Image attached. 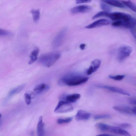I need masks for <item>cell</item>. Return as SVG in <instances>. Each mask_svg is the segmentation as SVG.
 Listing matches in <instances>:
<instances>
[{"mask_svg": "<svg viewBox=\"0 0 136 136\" xmlns=\"http://www.w3.org/2000/svg\"><path fill=\"white\" fill-rule=\"evenodd\" d=\"M136 19L132 17L130 20L127 21H120V27L131 29L136 28Z\"/></svg>", "mask_w": 136, "mask_h": 136, "instance_id": "4fadbf2b", "label": "cell"}, {"mask_svg": "<svg viewBox=\"0 0 136 136\" xmlns=\"http://www.w3.org/2000/svg\"><path fill=\"white\" fill-rule=\"evenodd\" d=\"M107 4L104 2L101 3L100 4L101 8L104 11L109 12L112 10V8L111 7Z\"/></svg>", "mask_w": 136, "mask_h": 136, "instance_id": "603a6c76", "label": "cell"}, {"mask_svg": "<svg viewBox=\"0 0 136 136\" xmlns=\"http://www.w3.org/2000/svg\"><path fill=\"white\" fill-rule=\"evenodd\" d=\"M98 87L100 88L107 89L114 92L120 94L125 95H130V93L127 91L120 88L106 85H100L98 86Z\"/></svg>", "mask_w": 136, "mask_h": 136, "instance_id": "9c48e42d", "label": "cell"}, {"mask_svg": "<svg viewBox=\"0 0 136 136\" xmlns=\"http://www.w3.org/2000/svg\"><path fill=\"white\" fill-rule=\"evenodd\" d=\"M98 136H113V135H110V134H101V135H98Z\"/></svg>", "mask_w": 136, "mask_h": 136, "instance_id": "d6a6232c", "label": "cell"}, {"mask_svg": "<svg viewBox=\"0 0 136 136\" xmlns=\"http://www.w3.org/2000/svg\"><path fill=\"white\" fill-rule=\"evenodd\" d=\"M86 45L85 44H82L80 46V48L82 50H83L85 48Z\"/></svg>", "mask_w": 136, "mask_h": 136, "instance_id": "1f68e13d", "label": "cell"}, {"mask_svg": "<svg viewBox=\"0 0 136 136\" xmlns=\"http://www.w3.org/2000/svg\"><path fill=\"white\" fill-rule=\"evenodd\" d=\"M39 52V48L37 47L32 51L30 55V60H29V64H31L36 60L37 59Z\"/></svg>", "mask_w": 136, "mask_h": 136, "instance_id": "e0dca14e", "label": "cell"}, {"mask_svg": "<svg viewBox=\"0 0 136 136\" xmlns=\"http://www.w3.org/2000/svg\"><path fill=\"white\" fill-rule=\"evenodd\" d=\"M114 109L126 114L134 115L133 108L124 105H118L114 106L113 107Z\"/></svg>", "mask_w": 136, "mask_h": 136, "instance_id": "8fae6325", "label": "cell"}, {"mask_svg": "<svg viewBox=\"0 0 136 136\" xmlns=\"http://www.w3.org/2000/svg\"><path fill=\"white\" fill-rule=\"evenodd\" d=\"M73 119L72 117L68 118L63 119V118H59L57 120V122L59 124H63V123H68L71 122Z\"/></svg>", "mask_w": 136, "mask_h": 136, "instance_id": "cb8c5ba5", "label": "cell"}, {"mask_svg": "<svg viewBox=\"0 0 136 136\" xmlns=\"http://www.w3.org/2000/svg\"><path fill=\"white\" fill-rule=\"evenodd\" d=\"M125 76L124 75H118L115 76L109 75V78L116 81H120L124 78Z\"/></svg>", "mask_w": 136, "mask_h": 136, "instance_id": "484cf974", "label": "cell"}, {"mask_svg": "<svg viewBox=\"0 0 136 136\" xmlns=\"http://www.w3.org/2000/svg\"><path fill=\"white\" fill-rule=\"evenodd\" d=\"M133 49L131 47L125 45H123L118 48L117 58L120 62H122L129 56L132 53Z\"/></svg>", "mask_w": 136, "mask_h": 136, "instance_id": "5b68a950", "label": "cell"}, {"mask_svg": "<svg viewBox=\"0 0 136 136\" xmlns=\"http://www.w3.org/2000/svg\"><path fill=\"white\" fill-rule=\"evenodd\" d=\"M102 2L110 6L118 7L120 8H124L126 6L122 2L118 0H101Z\"/></svg>", "mask_w": 136, "mask_h": 136, "instance_id": "9a60e30c", "label": "cell"}, {"mask_svg": "<svg viewBox=\"0 0 136 136\" xmlns=\"http://www.w3.org/2000/svg\"><path fill=\"white\" fill-rule=\"evenodd\" d=\"M81 95L80 94H73L66 96L65 97L66 101L71 103H74L79 99Z\"/></svg>", "mask_w": 136, "mask_h": 136, "instance_id": "ac0fdd59", "label": "cell"}, {"mask_svg": "<svg viewBox=\"0 0 136 136\" xmlns=\"http://www.w3.org/2000/svg\"><path fill=\"white\" fill-rule=\"evenodd\" d=\"M73 107L71 103L66 101H60L56 106L54 112L62 113L70 112L73 110Z\"/></svg>", "mask_w": 136, "mask_h": 136, "instance_id": "8992f818", "label": "cell"}, {"mask_svg": "<svg viewBox=\"0 0 136 136\" xmlns=\"http://www.w3.org/2000/svg\"><path fill=\"white\" fill-rule=\"evenodd\" d=\"M24 98L25 102L27 105H29L31 103L32 99L30 96L29 94L26 92L25 93L24 95Z\"/></svg>", "mask_w": 136, "mask_h": 136, "instance_id": "4316f807", "label": "cell"}, {"mask_svg": "<svg viewBox=\"0 0 136 136\" xmlns=\"http://www.w3.org/2000/svg\"><path fill=\"white\" fill-rule=\"evenodd\" d=\"M107 17L114 21H127L130 20L132 17L130 14L120 12H103V17Z\"/></svg>", "mask_w": 136, "mask_h": 136, "instance_id": "277c9868", "label": "cell"}, {"mask_svg": "<svg viewBox=\"0 0 136 136\" xmlns=\"http://www.w3.org/2000/svg\"><path fill=\"white\" fill-rule=\"evenodd\" d=\"M30 12L34 21L35 23L37 22L40 17V12L39 10L33 9L31 10Z\"/></svg>", "mask_w": 136, "mask_h": 136, "instance_id": "d6986e66", "label": "cell"}, {"mask_svg": "<svg viewBox=\"0 0 136 136\" xmlns=\"http://www.w3.org/2000/svg\"><path fill=\"white\" fill-rule=\"evenodd\" d=\"M111 23L110 21L106 19H101L98 20L89 25L86 26L85 28L87 29H91L98 28L104 26L109 25Z\"/></svg>", "mask_w": 136, "mask_h": 136, "instance_id": "ba28073f", "label": "cell"}, {"mask_svg": "<svg viewBox=\"0 0 136 136\" xmlns=\"http://www.w3.org/2000/svg\"><path fill=\"white\" fill-rule=\"evenodd\" d=\"M95 127L101 131L108 132L113 134L124 136H130V135L127 131L119 127L113 126L102 123H97Z\"/></svg>", "mask_w": 136, "mask_h": 136, "instance_id": "7a4b0ae2", "label": "cell"}, {"mask_svg": "<svg viewBox=\"0 0 136 136\" xmlns=\"http://www.w3.org/2000/svg\"><path fill=\"white\" fill-rule=\"evenodd\" d=\"M118 127L122 128H129L131 127L132 125L130 124H129L123 123L118 124Z\"/></svg>", "mask_w": 136, "mask_h": 136, "instance_id": "f1b7e54d", "label": "cell"}, {"mask_svg": "<svg viewBox=\"0 0 136 136\" xmlns=\"http://www.w3.org/2000/svg\"><path fill=\"white\" fill-rule=\"evenodd\" d=\"M10 32L4 30L0 29V35L7 36L11 35Z\"/></svg>", "mask_w": 136, "mask_h": 136, "instance_id": "83f0119b", "label": "cell"}, {"mask_svg": "<svg viewBox=\"0 0 136 136\" xmlns=\"http://www.w3.org/2000/svg\"><path fill=\"white\" fill-rule=\"evenodd\" d=\"M91 114L87 111L83 110L78 111L75 116L77 121L87 120L90 118Z\"/></svg>", "mask_w": 136, "mask_h": 136, "instance_id": "30bf717a", "label": "cell"}, {"mask_svg": "<svg viewBox=\"0 0 136 136\" xmlns=\"http://www.w3.org/2000/svg\"><path fill=\"white\" fill-rule=\"evenodd\" d=\"M1 124V121L0 120V125Z\"/></svg>", "mask_w": 136, "mask_h": 136, "instance_id": "e575fe53", "label": "cell"}, {"mask_svg": "<svg viewBox=\"0 0 136 136\" xmlns=\"http://www.w3.org/2000/svg\"><path fill=\"white\" fill-rule=\"evenodd\" d=\"M89 78L79 75H68L61 79L59 83L60 85L77 86L87 82Z\"/></svg>", "mask_w": 136, "mask_h": 136, "instance_id": "6da1fadb", "label": "cell"}, {"mask_svg": "<svg viewBox=\"0 0 136 136\" xmlns=\"http://www.w3.org/2000/svg\"><path fill=\"white\" fill-rule=\"evenodd\" d=\"M92 9V6L87 5H81L74 7L71 9V12L73 14L85 13L91 11Z\"/></svg>", "mask_w": 136, "mask_h": 136, "instance_id": "52a82bcc", "label": "cell"}, {"mask_svg": "<svg viewBox=\"0 0 136 136\" xmlns=\"http://www.w3.org/2000/svg\"><path fill=\"white\" fill-rule=\"evenodd\" d=\"M43 120V117L40 116L37 126V134L38 136H43L45 134L44 124Z\"/></svg>", "mask_w": 136, "mask_h": 136, "instance_id": "5bb4252c", "label": "cell"}, {"mask_svg": "<svg viewBox=\"0 0 136 136\" xmlns=\"http://www.w3.org/2000/svg\"><path fill=\"white\" fill-rule=\"evenodd\" d=\"M65 30L62 31L56 36L53 42L54 47H57L61 45L65 38Z\"/></svg>", "mask_w": 136, "mask_h": 136, "instance_id": "7c38bea8", "label": "cell"}, {"mask_svg": "<svg viewBox=\"0 0 136 136\" xmlns=\"http://www.w3.org/2000/svg\"><path fill=\"white\" fill-rule=\"evenodd\" d=\"M60 54L58 52L49 53L43 54L39 58V62L46 67H50L60 58Z\"/></svg>", "mask_w": 136, "mask_h": 136, "instance_id": "3957f363", "label": "cell"}, {"mask_svg": "<svg viewBox=\"0 0 136 136\" xmlns=\"http://www.w3.org/2000/svg\"><path fill=\"white\" fill-rule=\"evenodd\" d=\"M111 117V116L108 114L97 115H95L94 117V118L95 119L98 120L109 118Z\"/></svg>", "mask_w": 136, "mask_h": 136, "instance_id": "d4e9b609", "label": "cell"}, {"mask_svg": "<svg viewBox=\"0 0 136 136\" xmlns=\"http://www.w3.org/2000/svg\"><path fill=\"white\" fill-rule=\"evenodd\" d=\"M122 3L125 6H127L133 12H136V6L134 3L129 0L128 1H122Z\"/></svg>", "mask_w": 136, "mask_h": 136, "instance_id": "44dd1931", "label": "cell"}, {"mask_svg": "<svg viewBox=\"0 0 136 136\" xmlns=\"http://www.w3.org/2000/svg\"><path fill=\"white\" fill-rule=\"evenodd\" d=\"M26 86L25 84L19 86L17 88H15L10 91L8 94L9 96H11L15 94L21 92L23 90Z\"/></svg>", "mask_w": 136, "mask_h": 136, "instance_id": "ffe728a7", "label": "cell"}, {"mask_svg": "<svg viewBox=\"0 0 136 136\" xmlns=\"http://www.w3.org/2000/svg\"><path fill=\"white\" fill-rule=\"evenodd\" d=\"M49 86L45 84L42 83L36 86L34 89V92L36 94H39L42 92L47 91Z\"/></svg>", "mask_w": 136, "mask_h": 136, "instance_id": "2e32d148", "label": "cell"}, {"mask_svg": "<svg viewBox=\"0 0 136 136\" xmlns=\"http://www.w3.org/2000/svg\"><path fill=\"white\" fill-rule=\"evenodd\" d=\"M129 100V102L130 104L134 105H136V101L135 98H130Z\"/></svg>", "mask_w": 136, "mask_h": 136, "instance_id": "4dcf8cb0", "label": "cell"}, {"mask_svg": "<svg viewBox=\"0 0 136 136\" xmlns=\"http://www.w3.org/2000/svg\"><path fill=\"white\" fill-rule=\"evenodd\" d=\"M101 63V61L99 59H95L92 62L90 66L92 68L94 72L100 67Z\"/></svg>", "mask_w": 136, "mask_h": 136, "instance_id": "7402d4cb", "label": "cell"}, {"mask_svg": "<svg viewBox=\"0 0 136 136\" xmlns=\"http://www.w3.org/2000/svg\"><path fill=\"white\" fill-rule=\"evenodd\" d=\"M92 0H76V2L77 4L84 3H87L91 2Z\"/></svg>", "mask_w": 136, "mask_h": 136, "instance_id": "f546056e", "label": "cell"}, {"mask_svg": "<svg viewBox=\"0 0 136 136\" xmlns=\"http://www.w3.org/2000/svg\"><path fill=\"white\" fill-rule=\"evenodd\" d=\"M1 117V113H0V118Z\"/></svg>", "mask_w": 136, "mask_h": 136, "instance_id": "836d02e7", "label": "cell"}]
</instances>
